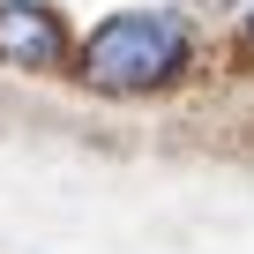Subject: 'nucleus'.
Returning <instances> with one entry per match:
<instances>
[{
  "mask_svg": "<svg viewBox=\"0 0 254 254\" xmlns=\"http://www.w3.org/2000/svg\"><path fill=\"white\" fill-rule=\"evenodd\" d=\"M247 53H254V0H247Z\"/></svg>",
  "mask_w": 254,
  "mask_h": 254,
  "instance_id": "obj_3",
  "label": "nucleus"
},
{
  "mask_svg": "<svg viewBox=\"0 0 254 254\" xmlns=\"http://www.w3.org/2000/svg\"><path fill=\"white\" fill-rule=\"evenodd\" d=\"M67 60V23L45 8V0H0V67H60Z\"/></svg>",
  "mask_w": 254,
  "mask_h": 254,
  "instance_id": "obj_2",
  "label": "nucleus"
},
{
  "mask_svg": "<svg viewBox=\"0 0 254 254\" xmlns=\"http://www.w3.org/2000/svg\"><path fill=\"white\" fill-rule=\"evenodd\" d=\"M187 60H194V30H187L180 8H120L82 38L75 75L90 90H105V97H142V90L180 82Z\"/></svg>",
  "mask_w": 254,
  "mask_h": 254,
  "instance_id": "obj_1",
  "label": "nucleus"
}]
</instances>
